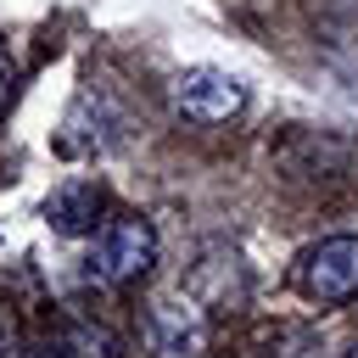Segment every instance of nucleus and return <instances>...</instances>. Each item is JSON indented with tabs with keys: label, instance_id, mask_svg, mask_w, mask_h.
Returning a JSON list of instances; mask_svg holds the SVG:
<instances>
[{
	"label": "nucleus",
	"instance_id": "nucleus-10",
	"mask_svg": "<svg viewBox=\"0 0 358 358\" xmlns=\"http://www.w3.org/2000/svg\"><path fill=\"white\" fill-rule=\"evenodd\" d=\"M347 358H358V352H347Z\"/></svg>",
	"mask_w": 358,
	"mask_h": 358
},
{
	"label": "nucleus",
	"instance_id": "nucleus-1",
	"mask_svg": "<svg viewBox=\"0 0 358 358\" xmlns=\"http://www.w3.org/2000/svg\"><path fill=\"white\" fill-rule=\"evenodd\" d=\"M157 263V229L140 213H117L95 229V246L84 257V280L95 285H134Z\"/></svg>",
	"mask_w": 358,
	"mask_h": 358
},
{
	"label": "nucleus",
	"instance_id": "nucleus-3",
	"mask_svg": "<svg viewBox=\"0 0 358 358\" xmlns=\"http://www.w3.org/2000/svg\"><path fill=\"white\" fill-rule=\"evenodd\" d=\"M145 336H151L157 358H201L213 341V319L190 296H157L145 313Z\"/></svg>",
	"mask_w": 358,
	"mask_h": 358
},
{
	"label": "nucleus",
	"instance_id": "nucleus-9",
	"mask_svg": "<svg viewBox=\"0 0 358 358\" xmlns=\"http://www.w3.org/2000/svg\"><path fill=\"white\" fill-rule=\"evenodd\" d=\"M6 336H11V330H6V319H0V358H6Z\"/></svg>",
	"mask_w": 358,
	"mask_h": 358
},
{
	"label": "nucleus",
	"instance_id": "nucleus-7",
	"mask_svg": "<svg viewBox=\"0 0 358 358\" xmlns=\"http://www.w3.org/2000/svg\"><path fill=\"white\" fill-rule=\"evenodd\" d=\"M17 90H22V67H17V56L0 45V112L17 101Z\"/></svg>",
	"mask_w": 358,
	"mask_h": 358
},
{
	"label": "nucleus",
	"instance_id": "nucleus-5",
	"mask_svg": "<svg viewBox=\"0 0 358 358\" xmlns=\"http://www.w3.org/2000/svg\"><path fill=\"white\" fill-rule=\"evenodd\" d=\"M95 213H101V185L95 179H62L45 196V218H50L56 235H90Z\"/></svg>",
	"mask_w": 358,
	"mask_h": 358
},
{
	"label": "nucleus",
	"instance_id": "nucleus-2",
	"mask_svg": "<svg viewBox=\"0 0 358 358\" xmlns=\"http://www.w3.org/2000/svg\"><path fill=\"white\" fill-rule=\"evenodd\" d=\"M296 291L313 308H341L358 296V235H330L319 246H308L291 268Z\"/></svg>",
	"mask_w": 358,
	"mask_h": 358
},
{
	"label": "nucleus",
	"instance_id": "nucleus-8",
	"mask_svg": "<svg viewBox=\"0 0 358 358\" xmlns=\"http://www.w3.org/2000/svg\"><path fill=\"white\" fill-rule=\"evenodd\" d=\"M17 358H62V347H56V341H28Z\"/></svg>",
	"mask_w": 358,
	"mask_h": 358
},
{
	"label": "nucleus",
	"instance_id": "nucleus-6",
	"mask_svg": "<svg viewBox=\"0 0 358 358\" xmlns=\"http://www.w3.org/2000/svg\"><path fill=\"white\" fill-rule=\"evenodd\" d=\"M56 347H62V358H123L117 336H112L106 324H90V319H73V324H62Z\"/></svg>",
	"mask_w": 358,
	"mask_h": 358
},
{
	"label": "nucleus",
	"instance_id": "nucleus-4",
	"mask_svg": "<svg viewBox=\"0 0 358 358\" xmlns=\"http://www.w3.org/2000/svg\"><path fill=\"white\" fill-rule=\"evenodd\" d=\"M173 106L190 123H229L246 106V84L224 67H185L173 78Z\"/></svg>",
	"mask_w": 358,
	"mask_h": 358
}]
</instances>
